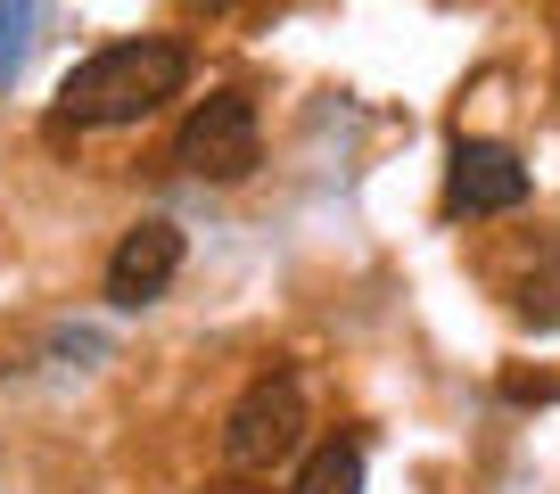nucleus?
<instances>
[{"label": "nucleus", "instance_id": "423d86ee", "mask_svg": "<svg viewBox=\"0 0 560 494\" xmlns=\"http://www.w3.org/2000/svg\"><path fill=\"white\" fill-rule=\"evenodd\" d=\"M298 494H363V445H354V437L314 445L305 470H298Z\"/></svg>", "mask_w": 560, "mask_h": 494}, {"label": "nucleus", "instance_id": "f257e3e1", "mask_svg": "<svg viewBox=\"0 0 560 494\" xmlns=\"http://www.w3.org/2000/svg\"><path fill=\"white\" fill-rule=\"evenodd\" d=\"M182 83H190V50L182 42H107V50H91L83 67L58 83V124H74V132H116V124H140L158 116L165 99H182Z\"/></svg>", "mask_w": 560, "mask_h": 494}, {"label": "nucleus", "instance_id": "20e7f679", "mask_svg": "<svg viewBox=\"0 0 560 494\" xmlns=\"http://www.w3.org/2000/svg\"><path fill=\"white\" fill-rule=\"evenodd\" d=\"M182 272V231L165 223V214H149V223H132L116 239V256H107V305L116 314H140V305H158L165 289H174Z\"/></svg>", "mask_w": 560, "mask_h": 494}, {"label": "nucleus", "instance_id": "6e6552de", "mask_svg": "<svg viewBox=\"0 0 560 494\" xmlns=\"http://www.w3.org/2000/svg\"><path fill=\"white\" fill-rule=\"evenodd\" d=\"M25 42H34V0H0V91L18 83Z\"/></svg>", "mask_w": 560, "mask_h": 494}, {"label": "nucleus", "instance_id": "f03ea898", "mask_svg": "<svg viewBox=\"0 0 560 494\" xmlns=\"http://www.w3.org/2000/svg\"><path fill=\"white\" fill-rule=\"evenodd\" d=\"M256 157H264V132H256V99L247 91H207L174 132V165L198 181H247Z\"/></svg>", "mask_w": 560, "mask_h": 494}, {"label": "nucleus", "instance_id": "7ed1b4c3", "mask_svg": "<svg viewBox=\"0 0 560 494\" xmlns=\"http://www.w3.org/2000/svg\"><path fill=\"white\" fill-rule=\"evenodd\" d=\"M298 445H305V388H298V370H264L256 388L231 404V421H223V461H231V470H280Z\"/></svg>", "mask_w": 560, "mask_h": 494}, {"label": "nucleus", "instance_id": "39448f33", "mask_svg": "<svg viewBox=\"0 0 560 494\" xmlns=\"http://www.w3.org/2000/svg\"><path fill=\"white\" fill-rule=\"evenodd\" d=\"M527 198V165L503 141H454L445 157V214H511Z\"/></svg>", "mask_w": 560, "mask_h": 494}, {"label": "nucleus", "instance_id": "0eeeda50", "mask_svg": "<svg viewBox=\"0 0 560 494\" xmlns=\"http://www.w3.org/2000/svg\"><path fill=\"white\" fill-rule=\"evenodd\" d=\"M511 305H520V321H527V330H560V247H544L536 264L520 272Z\"/></svg>", "mask_w": 560, "mask_h": 494}, {"label": "nucleus", "instance_id": "1a4fd4ad", "mask_svg": "<svg viewBox=\"0 0 560 494\" xmlns=\"http://www.w3.org/2000/svg\"><path fill=\"white\" fill-rule=\"evenodd\" d=\"M511 404H552V396H560V379H511Z\"/></svg>", "mask_w": 560, "mask_h": 494}]
</instances>
